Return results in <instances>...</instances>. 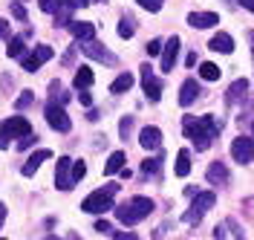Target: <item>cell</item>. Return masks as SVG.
<instances>
[{
  "mask_svg": "<svg viewBox=\"0 0 254 240\" xmlns=\"http://www.w3.org/2000/svg\"><path fill=\"white\" fill-rule=\"evenodd\" d=\"M220 128H222V125L214 119V116H202V119L185 116V122H182V130H185V136H188L190 142L196 145V151H208L211 142L217 139Z\"/></svg>",
  "mask_w": 254,
  "mask_h": 240,
  "instance_id": "6da1fadb",
  "label": "cell"
},
{
  "mask_svg": "<svg viewBox=\"0 0 254 240\" xmlns=\"http://www.w3.org/2000/svg\"><path fill=\"white\" fill-rule=\"evenodd\" d=\"M153 200L150 197H130L125 206L116 208V220L125 226H136L139 220H144V217H150V211H153Z\"/></svg>",
  "mask_w": 254,
  "mask_h": 240,
  "instance_id": "7a4b0ae2",
  "label": "cell"
},
{
  "mask_svg": "<svg viewBox=\"0 0 254 240\" xmlns=\"http://www.w3.org/2000/svg\"><path fill=\"white\" fill-rule=\"evenodd\" d=\"M119 191V185H107V188H98L93 191L84 203H81V211H87V214H107L113 206V194Z\"/></svg>",
  "mask_w": 254,
  "mask_h": 240,
  "instance_id": "3957f363",
  "label": "cell"
},
{
  "mask_svg": "<svg viewBox=\"0 0 254 240\" xmlns=\"http://www.w3.org/2000/svg\"><path fill=\"white\" fill-rule=\"evenodd\" d=\"M26 133H32V125L23 119V116H12L0 125V151H6L12 139H23Z\"/></svg>",
  "mask_w": 254,
  "mask_h": 240,
  "instance_id": "277c9868",
  "label": "cell"
},
{
  "mask_svg": "<svg viewBox=\"0 0 254 240\" xmlns=\"http://www.w3.org/2000/svg\"><path fill=\"white\" fill-rule=\"evenodd\" d=\"M52 55H55V49L49 47V44H41V47H35V49H32L29 55H23L20 61H23V70H26V73H38V70H41V67L47 64V61L52 58Z\"/></svg>",
  "mask_w": 254,
  "mask_h": 240,
  "instance_id": "5b68a950",
  "label": "cell"
},
{
  "mask_svg": "<svg viewBox=\"0 0 254 240\" xmlns=\"http://www.w3.org/2000/svg\"><path fill=\"white\" fill-rule=\"evenodd\" d=\"M47 125L52 130H58V133H69V128H72V122H69L66 110H64L61 104H55V101H49L47 104Z\"/></svg>",
  "mask_w": 254,
  "mask_h": 240,
  "instance_id": "8992f818",
  "label": "cell"
},
{
  "mask_svg": "<svg viewBox=\"0 0 254 240\" xmlns=\"http://www.w3.org/2000/svg\"><path fill=\"white\" fill-rule=\"evenodd\" d=\"M78 49L84 52V55H90L93 61H101V64H110V67H113L116 61H119V58L113 55L110 49H107V47H101L98 41H78Z\"/></svg>",
  "mask_w": 254,
  "mask_h": 240,
  "instance_id": "52a82bcc",
  "label": "cell"
},
{
  "mask_svg": "<svg viewBox=\"0 0 254 240\" xmlns=\"http://www.w3.org/2000/svg\"><path fill=\"white\" fill-rule=\"evenodd\" d=\"M69 168H72V160H69V157H58V165H55V182H58L61 191H72V174H69Z\"/></svg>",
  "mask_w": 254,
  "mask_h": 240,
  "instance_id": "ba28073f",
  "label": "cell"
},
{
  "mask_svg": "<svg viewBox=\"0 0 254 240\" xmlns=\"http://www.w3.org/2000/svg\"><path fill=\"white\" fill-rule=\"evenodd\" d=\"M231 157H234V162H240V165L252 162V157H254V142H252V139H246V136L234 139V142H231Z\"/></svg>",
  "mask_w": 254,
  "mask_h": 240,
  "instance_id": "9c48e42d",
  "label": "cell"
},
{
  "mask_svg": "<svg viewBox=\"0 0 254 240\" xmlns=\"http://www.w3.org/2000/svg\"><path fill=\"white\" fill-rule=\"evenodd\" d=\"M142 87H144V96L150 98V101H159L162 98V84H159V79H153L150 64L142 67Z\"/></svg>",
  "mask_w": 254,
  "mask_h": 240,
  "instance_id": "30bf717a",
  "label": "cell"
},
{
  "mask_svg": "<svg viewBox=\"0 0 254 240\" xmlns=\"http://www.w3.org/2000/svg\"><path fill=\"white\" fill-rule=\"evenodd\" d=\"M176 55H179V38H168L165 44H162V70L165 73H171L174 70V64H176Z\"/></svg>",
  "mask_w": 254,
  "mask_h": 240,
  "instance_id": "8fae6325",
  "label": "cell"
},
{
  "mask_svg": "<svg viewBox=\"0 0 254 240\" xmlns=\"http://www.w3.org/2000/svg\"><path fill=\"white\" fill-rule=\"evenodd\" d=\"M217 23H220V15H214V12H190L188 15V26H193V29H211Z\"/></svg>",
  "mask_w": 254,
  "mask_h": 240,
  "instance_id": "7c38bea8",
  "label": "cell"
},
{
  "mask_svg": "<svg viewBox=\"0 0 254 240\" xmlns=\"http://www.w3.org/2000/svg\"><path fill=\"white\" fill-rule=\"evenodd\" d=\"M47 160H52V151H47V148H41V151H35L29 160L23 162V168H20V174L23 176H32L38 168H41V162H47Z\"/></svg>",
  "mask_w": 254,
  "mask_h": 240,
  "instance_id": "4fadbf2b",
  "label": "cell"
},
{
  "mask_svg": "<svg viewBox=\"0 0 254 240\" xmlns=\"http://www.w3.org/2000/svg\"><path fill=\"white\" fill-rule=\"evenodd\" d=\"M139 145H142L144 151H159V145H162V130L159 128H142V133H139Z\"/></svg>",
  "mask_w": 254,
  "mask_h": 240,
  "instance_id": "5bb4252c",
  "label": "cell"
},
{
  "mask_svg": "<svg viewBox=\"0 0 254 240\" xmlns=\"http://www.w3.org/2000/svg\"><path fill=\"white\" fill-rule=\"evenodd\" d=\"M66 29L75 35V41H93V35H95V23H90V20H72V23H69Z\"/></svg>",
  "mask_w": 254,
  "mask_h": 240,
  "instance_id": "9a60e30c",
  "label": "cell"
},
{
  "mask_svg": "<svg viewBox=\"0 0 254 240\" xmlns=\"http://www.w3.org/2000/svg\"><path fill=\"white\" fill-rule=\"evenodd\" d=\"M208 47L214 49V52H222V55H231L234 52V38L228 32H217L214 38H211V44Z\"/></svg>",
  "mask_w": 254,
  "mask_h": 240,
  "instance_id": "2e32d148",
  "label": "cell"
},
{
  "mask_svg": "<svg viewBox=\"0 0 254 240\" xmlns=\"http://www.w3.org/2000/svg\"><path fill=\"white\" fill-rule=\"evenodd\" d=\"M199 93H202V90H199V84H196L193 79H188L185 84H182V90H179V104H182V107H190V104H193V98L199 96Z\"/></svg>",
  "mask_w": 254,
  "mask_h": 240,
  "instance_id": "e0dca14e",
  "label": "cell"
},
{
  "mask_svg": "<svg viewBox=\"0 0 254 240\" xmlns=\"http://www.w3.org/2000/svg\"><path fill=\"white\" fill-rule=\"evenodd\" d=\"M205 176H208V182H211V185H225V182H228V168H225L222 162H211Z\"/></svg>",
  "mask_w": 254,
  "mask_h": 240,
  "instance_id": "ac0fdd59",
  "label": "cell"
},
{
  "mask_svg": "<svg viewBox=\"0 0 254 240\" xmlns=\"http://www.w3.org/2000/svg\"><path fill=\"white\" fill-rule=\"evenodd\" d=\"M214 203H217V194H214V191H202V194H193V206H190V208H193V211H199V214H205Z\"/></svg>",
  "mask_w": 254,
  "mask_h": 240,
  "instance_id": "d6986e66",
  "label": "cell"
},
{
  "mask_svg": "<svg viewBox=\"0 0 254 240\" xmlns=\"http://www.w3.org/2000/svg\"><path fill=\"white\" fill-rule=\"evenodd\" d=\"M93 81H95L93 70H90V67H78V73H75L72 84H75V90H87V87H90Z\"/></svg>",
  "mask_w": 254,
  "mask_h": 240,
  "instance_id": "ffe728a7",
  "label": "cell"
},
{
  "mask_svg": "<svg viewBox=\"0 0 254 240\" xmlns=\"http://www.w3.org/2000/svg\"><path fill=\"white\" fill-rule=\"evenodd\" d=\"M130 87H133V76H130V73H122V76H119V79H116V81L110 84V93L122 96V93H127Z\"/></svg>",
  "mask_w": 254,
  "mask_h": 240,
  "instance_id": "44dd1931",
  "label": "cell"
},
{
  "mask_svg": "<svg viewBox=\"0 0 254 240\" xmlns=\"http://www.w3.org/2000/svg\"><path fill=\"white\" fill-rule=\"evenodd\" d=\"M122 168H125V154H122V151H113L107 165H104V174H119Z\"/></svg>",
  "mask_w": 254,
  "mask_h": 240,
  "instance_id": "7402d4cb",
  "label": "cell"
},
{
  "mask_svg": "<svg viewBox=\"0 0 254 240\" xmlns=\"http://www.w3.org/2000/svg\"><path fill=\"white\" fill-rule=\"evenodd\" d=\"M222 70L217 64H211V61H205V64H199V79L202 81H220Z\"/></svg>",
  "mask_w": 254,
  "mask_h": 240,
  "instance_id": "603a6c76",
  "label": "cell"
},
{
  "mask_svg": "<svg viewBox=\"0 0 254 240\" xmlns=\"http://www.w3.org/2000/svg\"><path fill=\"white\" fill-rule=\"evenodd\" d=\"M188 174H190V154L179 151L176 154V176H188Z\"/></svg>",
  "mask_w": 254,
  "mask_h": 240,
  "instance_id": "cb8c5ba5",
  "label": "cell"
},
{
  "mask_svg": "<svg viewBox=\"0 0 254 240\" xmlns=\"http://www.w3.org/2000/svg\"><path fill=\"white\" fill-rule=\"evenodd\" d=\"M133 32H136V20L130 15H125L119 20V38H133Z\"/></svg>",
  "mask_w": 254,
  "mask_h": 240,
  "instance_id": "d4e9b609",
  "label": "cell"
},
{
  "mask_svg": "<svg viewBox=\"0 0 254 240\" xmlns=\"http://www.w3.org/2000/svg\"><path fill=\"white\" fill-rule=\"evenodd\" d=\"M246 90H249V81L246 79H240L231 84V90H228V101H237L240 96H246Z\"/></svg>",
  "mask_w": 254,
  "mask_h": 240,
  "instance_id": "484cf974",
  "label": "cell"
},
{
  "mask_svg": "<svg viewBox=\"0 0 254 240\" xmlns=\"http://www.w3.org/2000/svg\"><path fill=\"white\" fill-rule=\"evenodd\" d=\"M6 55H9V58H23V38H9Z\"/></svg>",
  "mask_w": 254,
  "mask_h": 240,
  "instance_id": "4316f807",
  "label": "cell"
},
{
  "mask_svg": "<svg viewBox=\"0 0 254 240\" xmlns=\"http://www.w3.org/2000/svg\"><path fill=\"white\" fill-rule=\"evenodd\" d=\"M159 168H162V154H159V157H153V160H144V162H142V174H144V176L159 174Z\"/></svg>",
  "mask_w": 254,
  "mask_h": 240,
  "instance_id": "83f0119b",
  "label": "cell"
},
{
  "mask_svg": "<svg viewBox=\"0 0 254 240\" xmlns=\"http://www.w3.org/2000/svg\"><path fill=\"white\" fill-rule=\"evenodd\" d=\"M69 12H72V9H66V6H61V9L55 12V26H69V23H72V17H69Z\"/></svg>",
  "mask_w": 254,
  "mask_h": 240,
  "instance_id": "f1b7e54d",
  "label": "cell"
},
{
  "mask_svg": "<svg viewBox=\"0 0 254 240\" xmlns=\"http://www.w3.org/2000/svg\"><path fill=\"white\" fill-rule=\"evenodd\" d=\"M69 174H72V185H75V182H81V179H84V174H87V165H84V162H72Z\"/></svg>",
  "mask_w": 254,
  "mask_h": 240,
  "instance_id": "f546056e",
  "label": "cell"
},
{
  "mask_svg": "<svg viewBox=\"0 0 254 240\" xmlns=\"http://www.w3.org/2000/svg\"><path fill=\"white\" fill-rule=\"evenodd\" d=\"M32 101H35V93H32V90H23V93H20V96H17L15 107H17V110H23V107H29Z\"/></svg>",
  "mask_w": 254,
  "mask_h": 240,
  "instance_id": "4dcf8cb0",
  "label": "cell"
},
{
  "mask_svg": "<svg viewBox=\"0 0 254 240\" xmlns=\"http://www.w3.org/2000/svg\"><path fill=\"white\" fill-rule=\"evenodd\" d=\"M119 133H122V139H127V136L133 133V116H125V119L119 122Z\"/></svg>",
  "mask_w": 254,
  "mask_h": 240,
  "instance_id": "1f68e13d",
  "label": "cell"
},
{
  "mask_svg": "<svg viewBox=\"0 0 254 240\" xmlns=\"http://www.w3.org/2000/svg\"><path fill=\"white\" fill-rule=\"evenodd\" d=\"M38 6H41L44 12H49V15H55V12L61 9V0H38Z\"/></svg>",
  "mask_w": 254,
  "mask_h": 240,
  "instance_id": "d6a6232c",
  "label": "cell"
},
{
  "mask_svg": "<svg viewBox=\"0 0 254 240\" xmlns=\"http://www.w3.org/2000/svg\"><path fill=\"white\" fill-rule=\"evenodd\" d=\"M162 44H165V41H159V38H153V41H147V55H150V58H153V55H162Z\"/></svg>",
  "mask_w": 254,
  "mask_h": 240,
  "instance_id": "836d02e7",
  "label": "cell"
},
{
  "mask_svg": "<svg viewBox=\"0 0 254 240\" xmlns=\"http://www.w3.org/2000/svg\"><path fill=\"white\" fill-rule=\"evenodd\" d=\"M9 9H12V15H15L17 20H26V9L20 6V0H12V3H9Z\"/></svg>",
  "mask_w": 254,
  "mask_h": 240,
  "instance_id": "e575fe53",
  "label": "cell"
},
{
  "mask_svg": "<svg viewBox=\"0 0 254 240\" xmlns=\"http://www.w3.org/2000/svg\"><path fill=\"white\" fill-rule=\"evenodd\" d=\"M142 9H147V12H159L162 9V0H136Z\"/></svg>",
  "mask_w": 254,
  "mask_h": 240,
  "instance_id": "d590c367",
  "label": "cell"
},
{
  "mask_svg": "<svg viewBox=\"0 0 254 240\" xmlns=\"http://www.w3.org/2000/svg\"><path fill=\"white\" fill-rule=\"evenodd\" d=\"M35 142H38V136H35V133H26V136L17 142V148H20V151H26V148H32Z\"/></svg>",
  "mask_w": 254,
  "mask_h": 240,
  "instance_id": "8d00e7d4",
  "label": "cell"
},
{
  "mask_svg": "<svg viewBox=\"0 0 254 240\" xmlns=\"http://www.w3.org/2000/svg\"><path fill=\"white\" fill-rule=\"evenodd\" d=\"M90 0H61V6H66V9H81V6H87Z\"/></svg>",
  "mask_w": 254,
  "mask_h": 240,
  "instance_id": "74e56055",
  "label": "cell"
},
{
  "mask_svg": "<svg viewBox=\"0 0 254 240\" xmlns=\"http://www.w3.org/2000/svg\"><path fill=\"white\" fill-rule=\"evenodd\" d=\"M95 232H101V235H113V226L107 223V220H98V223H95Z\"/></svg>",
  "mask_w": 254,
  "mask_h": 240,
  "instance_id": "f35d334b",
  "label": "cell"
},
{
  "mask_svg": "<svg viewBox=\"0 0 254 240\" xmlns=\"http://www.w3.org/2000/svg\"><path fill=\"white\" fill-rule=\"evenodd\" d=\"M116 240H139L133 232H116Z\"/></svg>",
  "mask_w": 254,
  "mask_h": 240,
  "instance_id": "ab89813d",
  "label": "cell"
},
{
  "mask_svg": "<svg viewBox=\"0 0 254 240\" xmlns=\"http://www.w3.org/2000/svg\"><path fill=\"white\" fill-rule=\"evenodd\" d=\"M78 101H81V104H84V107H90V104H93V98H90V93H84V90H81Z\"/></svg>",
  "mask_w": 254,
  "mask_h": 240,
  "instance_id": "60d3db41",
  "label": "cell"
},
{
  "mask_svg": "<svg viewBox=\"0 0 254 240\" xmlns=\"http://www.w3.org/2000/svg\"><path fill=\"white\" fill-rule=\"evenodd\" d=\"M0 38H9V23L0 17Z\"/></svg>",
  "mask_w": 254,
  "mask_h": 240,
  "instance_id": "b9f144b4",
  "label": "cell"
},
{
  "mask_svg": "<svg viewBox=\"0 0 254 240\" xmlns=\"http://www.w3.org/2000/svg\"><path fill=\"white\" fill-rule=\"evenodd\" d=\"M214 238H217V240H225V232H222V226H217V229H214Z\"/></svg>",
  "mask_w": 254,
  "mask_h": 240,
  "instance_id": "7bdbcfd3",
  "label": "cell"
},
{
  "mask_svg": "<svg viewBox=\"0 0 254 240\" xmlns=\"http://www.w3.org/2000/svg\"><path fill=\"white\" fill-rule=\"evenodd\" d=\"M240 3H243V6H246V9L254 15V0H240Z\"/></svg>",
  "mask_w": 254,
  "mask_h": 240,
  "instance_id": "ee69618b",
  "label": "cell"
},
{
  "mask_svg": "<svg viewBox=\"0 0 254 240\" xmlns=\"http://www.w3.org/2000/svg\"><path fill=\"white\" fill-rule=\"evenodd\" d=\"M6 223V206H0V226Z\"/></svg>",
  "mask_w": 254,
  "mask_h": 240,
  "instance_id": "f6af8a7d",
  "label": "cell"
},
{
  "mask_svg": "<svg viewBox=\"0 0 254 240\" xmlns=\"http://www.w3.org/2000/svg\"><path fill=\"white\" fill-rule=\"evenodd\" d=\"M44 240H58V238H44Z\"/></svg>",
  "mask_w": 254,
  "mask_h": 240,
  "instance_id": "bcb514c9",
  "label": "cell"
},
{
  "mask_svg": "<svg viewBox=\"0 0 254 240\" xmlns=\"http://www.w3.org/2000/svg\"><path fill=\"white\" fill-rule=\"evenodd\" d=\"M252 44H254V32H252Z\"/></svg>",
  "mask_w": 254,
  "mask_h": 240,
  "instance_id": "7dc6e473",
  "label": "cell"
},
{
  "mask_svg": "<svg viewBox=\"0 0 254 240\" xmlns=\"http://www.w3.org/2000/svg\"><path fill=\"white\" fill-rule=\"evenodd\" d=\"M72 240H78V238H72Z\"/></svg>",
  "mask_w": 254,
  "mask_h": 240,
  "instance_id": "c3c4849f",
  "label": "cell"
},
{
  "mask_svg": "<svg viewBox=\"0 0 254 240\" xmlns=\"http://www.w3.org/2000/svg\"><path fill=\"white\" fill-rule=\"evenodd\" d=\"M90 3H93V0H90Z\"/></svg>",
  "mask_w": 254,
  "mask_h": 240,
  "instance_id": "681fc988",
  "label": "cell"
},
{
  "mask_svg": "<svg viewBox=\"0 0 254 240\" xmlns=\"http://www.w3.org/2000/svg\"><path fill=\"white\" fill-rule=\"evenodd\" d=\"M252 142H254V139H252Z\"/></svg>",
  "mask_w": 254,
  "mask_h": 240,
  "instance_id": "f907efd6",
  "label": "cell"
},
{
  "mask_svg": "<svg viewBox=\"0 0 254 240\" xmlns=\"http://www.w3.org/2000/svg\"><path fill=\"white\" fill-rule=\"evenodd\" d=\"M0 240H3V238H0Z\"/></svg>",
  "mask_w": 254,
  "mask_h": 240,
  "instance_id": "816d5d0a",
  "label": "cell"
}]
</instances>
